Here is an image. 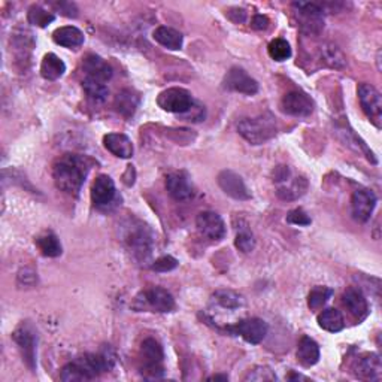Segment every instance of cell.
Returning a JSON list of instances; mask_svg holds the SVG:
<instances>
[{
    "label": "cell",
    "mask_w": 382,
    "mask_h": 382,
    "mask_svg": "<svg viewBox=\"0 0 382 382\" xmlns=\"http://www.w3.org/2000/svg\"><path fill=\"white\" fill-rule=\"evenodd\" d=\"M60 379L65 381V382H83V381H88V378L85 376V373L83 372V369L79 368L75 361L66 364V366L61 369Z\"/></svg>",
    "instance_id": "cell-38"
},
{
    "label": "cell",
    "mask_w": 382,
    "mask_h": 382,
    "mask_svg": "<svg viewBox=\"0 0 382 382\" xmlns=\"http://www.w3.org/2000/svg\"><path fill=\"white\" fill-rule=\"evenodd\" d=\"M74 361L83 369L88 381H92L97 376H100L102 373L111 370L114 364V359L109 357L108 354H84L79 355Z\"/></svg>",
    "instance_id": "cell-10"
},
{
    "label": "cell",
    "mask_w": 382,
    "mask_h": 382,
    "mask_svg": "<svg viewBox=\"0 0 382 382\" xmlns=\"http://www.w3.org/2000/svg\"><path fill=\"white\" fill-rule=\"evenodd\" d=\"M224 87L230 92L242 93L246 96H254L259 92V83L246 74L242 67H232L224 78Z\"/></svg>",
    "instance_id": "cell-11"
},
{
    "label": "cell",
    "mask_w": 382,
    "mask_h": 382,
    "mask_svg": "<svg viewBox=\"0 0 382 382\" xmlns=\"http://www.w3.org/2000/svg\"><path fill=\"white\" fill-rule=\"evenodd\" d=\"M140 357L144 360V366L140 369L142 376L145 379H158L163 376L165 369L162 366V361L165 359V352L162 345L153 337L142 342Z\"/></svg>",
    "instance_id": "cell-3"
},
{
    "label": "cell",
    "mask_w": 382,
    "mask_h": 382,
    "mask_svg": "<svg viewBox=\"0 0 382 382\" xmlns=\"http://www.w3.org/2000/svg\"><path fill=\"white\" fill-rule=\"evenodd\" d=\"M237 131L251 145H262L277 135V120L272 114L264 112L259 117L242 120L237 124Z\"/></svg>",
    "instance_id": "cell-2"
},
{
    "label": "cell",
    "mask_w": 382,
    "mask_h": 382,
    "mask_svg": "<svg viewBox=\"0 0 382 382\" xmlns=\"http://www.w3.org/2000/svg\"><path fill=\"white\" fill-rule=\"evenodd\" d=\"M268 25H269L268 17H264V15H255L254 19H253V28H254L255 30H266V29H268Z\"/></svg>",
    "instance_id": "cell-43"
},
{
    "label": "cell",
    "mask_w": 382,
    "mask_h": 382,
    "mask_svg": "<svg viewBox=\"0 0 382 382\" xmlns=\"http://www.w3.org/2000/svg\"><path fill=\"white\" fill-rule=\"evenodd\" d=\"M214 299L218 305L227 309H236L242 305V297L232 290H220L214 295Z\"/></svg>",
    "instance_id": "cell-36"
},
{
    "label": "cell",
    "mask_w": 382,
    "mask_h": 382,
    "mask_svg": "<svg viewBox=\"0 0 382 382\" xmlns=\"http://www.w3.org/2000/svg\"><path fill=\"white\" fill-rule=\"evenodd\" d=\"M227 330L230 333L244 337L248 343L257 345L263 342L266 335L269 332V326L260 318H248V319H242L241 323H237L233 327H229Z\"/></svg>",
    "instance_id": "cell-9"
},
{
    "label": "cell",
    "mask_w": 382,
    "mask_h": 382,
    "mask_svg": "<svg viewBox=\"0 0 382 382\" xmlns=\"http://www.w3.org/2000/svg\"><path fill=\"white\" fill-rule=\"evenodd\" d=\"M359 99L364 114L368 115V118L375 124L376 127H381V118H382L381 93L373 85L364 83L359 85Z\"/></svg>",
    "instance_id": "cell-8"
},
{
    "label": "cell",
    "mask_w": 382,
    "mask_h": 382,
    "mask_svg": "<svg viewBox=\"0 0 382 382\" xmlns=\"http://www.w3.org/2000/svg\"><path fill=\"white\" fill-rule=\"evenodd\" d=\"M268 51H269L270 59L275 60V61H286L287 59L291 57V47H290V43L286 39H282V38L273 39L269 43Z\"/></svg>",
    "instance_id": "cell-35"
},
{
    "label": "cell",
    "mask_w": 382,
    "mask_h": 382,
    "mask_svg": "<svg viewBox=\"0 0 382 382\" xmlns=\"http://www.w3.org/2000/svg\"><path fill=\"white\" fill-rule=\"evenodd\" d=\"M166 189L169 194L178 202L189 200L194 196L193 184L185 172H173L169 175L166 180Z\"/></svg>",
    "instance_id": "cell-17"
},
{
    "label": "cell",
    "mask_w": 382,
    "mask_h": 382,
    "mask_svg": "<svg viewBox=\"0 0 382 382\" xmlns=\"http://www.w3.org/2000/svg\"><path fill=\"white\" fill-rule=\"evenodd\" d=\"M36 245L39 248V251L45 257H60L63 253V248L59 241V237L54 233H43L36 239Z\"/></svg>",
    "instance_id": "cell-32"
},
{
    "label": "cell",
    "mask_w": 382,
    "mask_h": 382,
    "mask_svg": "<svg viewBox=\"0 0 382 382\" xmlns=\"http://www.w3.org/2000/svg\"><path fill=\"white\" fill-rule=\"evenodd\" d=\"M209 381H229L227 375H214V376H209Z\"/></svg>",
    "instance_id": "cell-44"
},
{
    "label": "cell",
    "mask_w": 382,
    "mask_h": 382,
    "mask_svg": "<svg viewBox=\"0 0 382 382\" xmlns=\"http://www.w3.org/2000/svg\"><path fill=\"white\" fill-rule=\"evenodd\" d=\"M15 343L19 345L21 351L23 360L28 364L30 370L36 369V343H38V336L34 333L32 326L29 324H21L12 335Z\"/></svg>",
    "instance_id": "cell-7"
},
{
    "label": "cell",
    "mask_w": 382,
    "mask_h": 382,
    "mask_svg": "<svg viewBox=\"0 0 382 382\" xmlns=\"http://www.w3.org/2000/svg\"><path fill=\"white\" fill-rule=\"evenodd\" d=\"M196 226L199 232L211 241H221L226 236V224L217 212H200L196 218Z\"/></svg>",
    "instance_id": "cell-12"
},
{
    "label": "cell",
    "mask_w": 382,
    "mask_h": 382,
    "mask_svg": "<svg viewBox=\"0 0 382 382\" xmlns=\"http://www.w3.org/2000/svg\"><path fill=\"white\" fill-rule=\"evenodd\" d=\"M282 111L293 117H308L314 112V102L301 92H290L282 99Z\"/></svg>",
    "instance_id": "cell-14"
},
{
    "label": "cell",
    "mask_w": 382,
    "mask_h": 382,
    "mask_svg": "<svg viewBox=\"0 0 382 382\" xmlns=\"http://www.w3.org/2000/svg\"><path fill=\"white\" fill-rule=\"evenodd\" d=\"M287 221L290 224H295V226H309L310 224V218L308 217V214L304 209L290 211L287 215Z\"/></svg>",
    "instance_id": "cell-41"
},
{
    "label": "cell",
    "mask_w": 382,
    "mask_h": 382,
    "mask_svg": "<svg viewBox=\"0 0 382 382\" xmlns=\"http://www.w3.org/2000/svg\"><path fill=\"white\" fill-rule=\"evenodd\" d=\"M65 72H66V65L60 57L52 54V52L43 57L41 65V75L45 79H48V81H56V79L63 76Z\"/></svg>",
    "instance_id": "cell-27"
},
{
    "label": "cell",
    "mask_w": 382,
    "mask_h": 382,
    "mask_svg": "<svg viewBox=\"0 0 382 382\" xmlns=\"http://www.w3.org/2000/svg\"><path fill=\"white\" fill-rule=\"evenodd\" d=\"M333 290L327 288V287H315L312 291L309 293L308 296V305L310 309H319L323 308L327 300L332 297Z\"/></svg>",
    "instance_id": "cell-37"
},
{
    "label": "cell",
    "mask_w": 382,
    "mask_h": 382,
    "mask_svg": "<svg viewBox=\"0 0 382 382\" xmlns=\"http://www.w3.org/2000/svg\"><path fill=\"white\" fill-rule=\"evenodd\" d=\"M153 36L160 45L173 51L181 50L184 42L182 34L172 28H167V25H160V28H157L153 33Z\"/></svg>",
    "instance_id": "cell-26"
},
{
    "label": "cell",
    "mask_w": 382,
    "mask_h": 382,
    "mask_svg": "<svg viewBox=\"0 0 382 382\" xmlns=\"http://www.w3.org/2000/svg\"><path fill=\"white\" fill-rule=\"evenodd\" d=\"M176 268H178V260L173 259V257H171V255L160 257V259L156 260L153 263V266H151V269L156 272H171Z\"/></svg>",
    "instance_id": "cell-39"
},
{
    "label": "cell",
    "mask_w": 382,
    "mask_h": 382,
    "mask_svg": "<svg viewBox=\"0 0 382 382\" xmlns=\"http://www.w3.org/2000/svg\"><path fill=\"white\" fill-rule=\"evenodd\" d=\"M105 148L112 153L115 157L130 158L133 156V144L129 136L123 133H108L103 136Z\"/></svg>",
    "instance_id": "cell-22"
},
{
    "label": "cell",
    "mask_w": 382,
    "mask_h": 382,
    "mask_svg": "<svg viewBox=\"0 0 382 382\" xmlns=\"http://www.w3.org/2000/svg\"><path fill=\"white\" fill-rule=\"evenodd\" d=\"M139 106V96L131 90H123L115 97V108L124 115L126 118H130L136 112Z\"/></svg>",
    "instance_id": "cell-29"
},
{
    "label": "cell",
    "mask_w": 382,
    "mask_h": 382,
    "mask_svg": "<svg viewBox=\"0 0 382 382\" xmlns=\"http://www.w3.org/2000/svg\"><path fill=\"white\" fill-rule=\"evenodd\" d=\"M293 8L296 10L299 15L300 28L308 33H318L324 28V10L323 6L317 3H306V2H296L293 3Z\"/></svg>",
    "instance_id": "cell-6"
},
{
    "label": "cell",
    "mask_w": 382,
    "mask_h": 382,
    "mask_svg": "<svg viewBox=\"0 0 382 382\" xmlns=\"http://www.w3.org/2000/svg\"><path fill=\"white\" fill-rule=\"evenodd\" d=\"M218 185L227 196L236 200L251 199V193L248 190L244 180L233 171H223L218 175Z\"/></svg>",
    "instance_id": "cell-15"
},
{
    "label": "cell",
    "mask_w": 382,
    "mask_h": 382,
    "mask_svg": "<svg viewBox=\"0 0 382 382\" xmlns=\"http://www.w3.org/2000/svg\"><path fill=\"white\" fill-rule=\"evenodd\" d=\"M52 39H54V42L60 47L78 48L84 43L85 36L81 30L75 28V25H65V28H60L52 33Z\"/></svg>",
    "instance_id": "cell-24"
},
{
    "label": "cell",
    "mask_w": 382,
    "mask_h": 382,
    "mask_svg": "<svg viewBox=\"0 0 382 382\" xmlns=\"http://www.w3.org/2000/svg\"><path fill=\"white\" fill-rule=\"evenodd\" d=\"M144 308L148 306L156 312H171L175 309V299L167 290L162 287H153L142 293Z\"/></svg>",
    "instance_id": "cell-16"
},
{
    "label": "cell",
    "mask_w": 382,
    "mask_h": 382,
    "mask_svg": "<svg viewBox=\"0 0 382 382\" xmlns=\"http://www.w3.org/2000/svg\"><path fill=\"white\" fill-rule=\"evenodd\" d=\"M319 360V346L310 339L309 336H304L297 346V361L305 368H312Z\"/></svg>",
    "instance_id": "cell-25"
},
{
    "label": "cell",
    "mask_w": 382,
    "mask_h": 382,
    "mask_svg": "<svg viewBox=\"0 0 382 382\" xmlns=\"http://www.w3.org/2000/svg\"><path fill=\"white\" fill-rule=\"evenodd\" d=\"M83 67H84V72L87 74L85 76L99 79V81H102V83L109 81V79L112 78V74H114L112 67L108 63H106V61L102 57L94 56V54L87 56L84 59Z\"/></svg>",
    "instance_id": "cell-23"
},
{
    "label": "cell",
    "mask_w": 382,
    "mask_h": 382,
    "mask_svg": "<svg viewBox=\"0 0 382 382\" xmlns=\"http://www.w3.org/2000/svg\"><path fill=\"white\" fill-rule=\"evenodd\" d=\"M235 245L239 251H242L244 254H248L254 251L255 248V237L253 235V232L246 226L239 227L236 232V237H235Z\"/></svg>",
    "instance_id": "cell-34"
},
{
    "label": "cell",
    "mask_w": 382,
    "mask_h": 382,
    "mask_svg": "<svg viewBox=\"0 0 382 382\" xmlns=\"http://www.w3.org/2000/svg\"><path fill=\"white\" fill-rule=\"evenodd\" d=\"M115 198V184L108 175H100L96 178L92 187V200L96 206L105 208L112 203Z\"/></svg>",
    "instance_id": "cell-18"
},
{
    "label": "cell",
    "mask_w": 382,
    "mask_h": 382,
    "mask_svg": "<svg viewBox=\"0 0 382 382\" xmlns=\"http://www.w3.org/2000/svg\"><path fill=\"white\" fill-rule=\"evenodd\" d=\"M83 88L87 93L88 99L96 103H103L106 99H108V94H109L108 87L105 85V83L99 81V79L85 76L83 81Z\"/></svg>",
    "instance_id": "cell-30"
},
{
    "label": "cell",
    "mask_w": 382,
    "mask_h": 382,
    "mask_svg": "<svg viewBox=\"0 0 382 382\" xmlns=\"http://www.w3.org/2000/svg\"><path fill=\"white\" fill-rule=\"evenodd\" d=\"M273 181L278 184L277 194L282 200H296L300 196H304L308 189L305 178L293 176L287 166H279L277 169Z\"/></svg>",
    "instance_id": "cell-4"
},
{
    "label": "cell",
    "mask_w": 382,
    "mask_h": 382,
    "mask_svg": "<svg viewBox=\"0 0 382 382\" xmlns=\"http://www.w3.org/2000/svg\"><path fill=\"white\" fill-rule=\"evenodd\" d=\"M342 300L346 309L350 310V314L354 318H357L359 321H363V319L369 315L368 300L359 288H354V287L346 288L342 296Z\"/></svg>",
    "instance_id": "cell-20"
},
{
    "label": "cell",
    "mask_w": 382,
    "mask_h": 382,
    "mask_svg": "<svg viewBox=\"0 0 382 382\" xmlns=\"http://www.w3.org/2000/svg\"><path fill=\"white\" fill-rule=\"evenodd\" d=\"M245 381H277V375L268 368H255L250 370Z\"/></svg>",
    "instance_id": "cell-40"
},
{
    "label": "cell",
    "mask_w": 382,
    "mask_h": 382,
    "mask_svg": "<svg viewBox=\"0 0 382 382\" xmlns=\"http://www.w3.org/2000/svg\"><path fill=\"white\" fill-rule=\"evenodd\" d=\"M319 57H321V61L333 69H342L346 65V60L343 52L337 48L333 43H323L319 47Z\"/></svg>",
    "instance_id": "cell-31"
},
{
    "label": "cell",
    "mask_w": 382,
    "mask_h": 382,
    "mask_svg": "<svg viewBox=\"0 0 382 382\" xmlns=\"http://www.w3.org/2000/svg\"><path fill=\"white\" fill-rule=\"evenodd\" d=\"M54 8H57V10L60 11L61 15L69 17V19H76V17H78L76 6H75L74 3H70V2H59V3H54Z\"/></svg>",
    "instance_id": "cell-42"
},
{
    "label": "cell",
    "mask_w": 382,
    "mask_h": 382,
    "mask_svg": "<svg viewBox=\"0 0 382 382\" xmlns=\"http://www.w3.org/2000/svg\"><path fill=\"white\" fill-rule=\"evenodd\" d=\"M351 206L354 218L360 221V223H368L370 220V215L373 214V209L376 206L375 193L368 189H360L354 191Z\"/></svg>",
    "instance_id": "cell-13"
},
{
    "label": "cell",
    "mask_w": 382,
    "mask_h": 382,
    "mask_svg": "<svg viewBox=\"0 0 382 382\" xmlns=\"http://www.w3.org/2000/svg\"><path fill=\"white\" fill-rule=\"evenodd\" d=\"M355 375L360 379L379 381L382 378V364L378 354H368L359 359L354 366Z\"/></svg>",
    "instance_id": "cell-21"
},
{
    "label": "cell",
    "mask_w": 382,
    "mask_h": 382,
    "mask_svg": "<svg viewBox=\"0 0 382 382\" xmlns=\"http://www.w3.org/2000/svg\"><path fill=\"white\" fill-rule=\"evenodd\" d=\"M318 326L330 333L341 332L345 327V321L341 310H337L335 308H328L323 310V312L318 315Z\"/></svg>",
    "instance_id": "cell-28"
},
{
    "label": "cell",
    "mask_w": 382,
    "mask_h": 382,
    "mask_svg": "<svg viewBox=\"0 0 382 382\" xmlns=\"http://www.w3.org/2000/svg\"><path fill=\"white\" fill-rule=\"evenodd\" d=\"M157 103L166 112L184 115L193 108L194 100L191 93L187 92L185 88L173 87L160 93L157 97Z\"/></svg>",
    "instance_id": "cell-5"
},
{
    "label": "cell",
    "mask_w": 382,
    "mask_h": 382,
    "mask_svg": "<svg viewBox=\"0 0 382 382\" xmlns=\"http://www.w3.org/2000/svg\"><path fill=\"white\" fill-rule=\"evenodd\" d=\"M92 163L88 158L78 154H65L60 157L52 167V178L56 187L70 196H78L85 178L90 172Z\"/></svg>",
    "instance_id": "cell-1"
},
{
    "label": "cell",
    "mask_w": 382,
    "mask_h": 382,
    "mask_svg": "<svg viewBox=\"0 0 382 382\" xmlns=\"http://www.w3.org/2000/svg\"><path fill=\"white\" fill-rule=\"evenodd\" d=\"M54 19H56L54 14L43 10V8L39 5H33L29 8L28 20L33 25H38V28H47L48 24L54 21Z\"/></svg>",
    "instance_id": "cell-33"
},
{
    "label": "cell",
    "mask_w": 382,
    "mask_h": 382,
    "mask_svg": "<svg viewBox=\"0 0 382 382\" xmlns=\"http://www.w3.org/2000/svg\"><path fill=\"white\" fill-rule=\"evenodd\" d=\"M127 244L130 250L135 253L139 259H147L151 254V248H153V236L148 232V229L144 226H139L138 229H133L127 235Z\"/></svg>",
    "instance_id": "cell-19"
}]
</instances>
